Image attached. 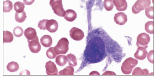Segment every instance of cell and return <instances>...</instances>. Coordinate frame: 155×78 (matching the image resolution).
<instances>
[{
    "label": "cell",
    "instance_id": "33",
    "mask_svg": "<svg viewBox=\"0 0 155 78\" xmlns=\"http://www.w3.org/2000/svg\"><path fill=\"white\" fill-rule=\"evenodd\" d=\"M35 0H24V2L26 5L32 4L35 2Z\"/></svg>",
    "mask_w": 155,
    "mask_h": 78
},
{
    "label": "cell",
    "instance_id": "9",
    "mask_svg": "<svg viewBox=\"0 0 155 78\" xmlns=\"http://www.w3.org/2000/svg\"><path fill=\"white\" fill-rule=\"evenodd\" d=\"M46 71L48 75H58V69L53 62L49 61L46 62L45 65Z\"/></svg>",
    "mask_w": 155,
    "mask_h": 78
},
{
    "label": "cell",
    "instance_id": "20",
    "mask_svg": "<svg viewBox=\"0 0 155 78\" xmlns=\"http://www.w3.org/2000/svg\"><path fill=\"white\" fill-rule=\"evenodd\" d=\"M74 69L71 66L67 67L63 70H61L59 73V75H74Z\"/></svg>",
    "mask_w": 155,
    "mask_h": 78
},
{
    "label": "cell",
    "instance_id": "17",
    "mask_svg": "<svg viewBox=\"0 0 155 78\" xmlns=\"http://www.w3.org/2000/svg\"><path fill=\"white\" fill-rule=\"evenodd\" d=\"M68 61V58L67 56L63 55L58 56L56 59V63L61 67L64 66L66 64Z\"/></svg>",
    "mask_w": 155,
    "mask_h": 78
},
{
    "label": "cell",
    "instance_id": "2",
    "mask_svg": "<svg viewBox=\"0 0 155 78\" xmlns=\"http://www.w3.org/2000/svg\"><path fill=\"white\" fill-rule=\"evenodd\" d=\"M138 63V61L132 58H127L123 62L121 67L122 73L126 75L130 74Z\"/></svg>",
    "mask_w": 155,
    "mask_h": 78
},
{
    "label": "cell",
    "instance_id": "4",
    "mask_svg": "<svg viewBox=\"0 0 155 78\" xmlns=\"http://www.w3.org/2000/svg\"><path fill=\"white\" fill-rule=\"evenodd\" d=\"M50 5L54 13L60 17H64L65 11L64 9L62 0H50Z\"/></svg>",
    "mask_w": 155,
    "mask_h": 78
},
{
    "label": "cell",
    "instance_id": "7",
    "mask_svg": "<svg viewBox=\"0 0 155 78\" xmlns=\"http://www.w3.org/2000/svg\"><path fill=\"white\" fill-rule=\"evenodd\" d=\"M70 36L73 40L79 41L82 40L84 35V32L81 29L74 27L70 31Z\"/></svg>",
    "mask_w": 155,
    "mask_h": 78
},
{
    "label": "cell",
    "instance_id": "24",
    "mask_svg": "<svg viewBox=\"0 0 155 78\" xmlns=\"http://www.w3.org/2000/svg\"><path fill=\"white\" fill-rule=\"evenodd\" d=\"M13 5L12 2L9 0L3 2V11L5 13H9L13 9Z\"/></svg>",
    "mask_w": 155,
    "mask_h": 78
},
{
    "label": "cell",
    "instance_id": "28",
    "mask_svg": "<svg viewBox=\"0 0 155 78\" xmlns=\"http://www.w3.org/2000/svg\"><path fill=\"white\" fill-rule=\"evenodd\" d=\"M54 47L50 48L46 52V56L48 58L51 59L55 58L57 56L54 51Z\"/></svg>",
    "mask_w": 155,
    "mask_h": 78
},
{
    "label": "cell",
    "instance_id": "26",
    "mask_svg": "<svg viewBox=\"0 0 155 78\" xmlns=\"http://www.w3.org/2000/svg\"><path fill=\"white\" fill-rule=\"evenodd\" d=\"M14 7L15 10L17 13L22 12L24 11L25 7V4L20 2H15Z\"/></svg>",
    "mask_w": 155,
    "mask_h": 78
},
{
    "label": "cell",
    "instance_id": "25",
    "mask_svg": "<svg viewBox=\"0 0 155 78\" xmlns=\"http://www.w3.org/2000/svg\"><path fill=\"white\" fill-rule=\"evenodd\" d=\"M154 22L153 21H149L146 23L145 29L147 33L150 34L154 33Z\"/></svg>",
    "mask_w": 155,
    "mask_h": 78
},
{
    "label": "cell",
    "instance_id": "15",
    "mask_svg": "<svg viewBox=\"0 0 155 78\" xmlns=\"http://www.w3.org/2000/svg\"><path fill=\"white\" fill-rule=\"evenodd\" d=\"M77 17V14L74 10L69 9L65 11L64 18L67 21L73 22L75 20Z\"/></svg>",
    "mask_w": 155,
    "mask_h": 78
},
{
    "label": "cell",
    "instance_id": "8",
    "mask_svg": "<svg viewBox=\"0 0 155 78\" xmlns=\"http://www.w3.org/2000/svg\"><path fill=\"white\" fill-rule=\"evenodd\" d=\"M28 41L29 49L32 52L36 53L41 51V46L39 41L38 38Z\"/></svg>",
    "mask_w": 155,
    "mask_h": 78
},
{
    "label": "cell",
    "instance_id": "23",
    "mask_svg": "<svg viewBox=\"0 0 155 78\" xmlns=\"http://www.w3.org/2000/svg\"><path fill=\"white\" fill-rule=\"evenodd\" d=\"M68 58V64L70 66L75 67L77 64V60L73 54L70 53L67 56Z\"/></svg>",
    "mask_w": 155,
    "mask_h": 78
},
{
    "label": "cell",
    "instance_id": "11",
    "mask_svg": "<svg viewBox=\"0 0 155 78\" xmlns=\"http://www.w3.org/2000/svg\"><path fill=\"white\" fill-rule=\"evenodd\" d=\"M58 24L55 20H48L45 24V28L50 33H55L58 30Z\"/></svg>",
    "mask_w": 155,
    "mask_h": 78
},
{
    "label": "cell",
    "instance_id": "10",
    "mask_svg": "<svg viewBox=\"0 0 155 78\" xmlns=\"http://www.w3.org/2000/svg\"><path fill=\"white\" fill-rule=\"evenodd\" d=\"M114 20L116 24L123 26L127 21V16L124 13L119 12L115 14Z\"/></svg>",
    "mask_w": 155,
    "mask_h": 78
},
{
    "label": "cell",
    "instance_id": "12",
    "mask_svg": "<svg viewBox=\"0 0 155 78\" xmlns=\"http://www.w3.org/2000/svg\"><path fill=\"white\" fill-rule=\"evenodd\" d=\"M147 54L148 52L145 48L142 46H139L134 56L137 59L143 60L146 58Z\"/></svg>",
    "mask_w": 155,
    "mask_h": 78
},
{
    "label": "cell",
    "instance_id": "30",
    "mask_svg": "<svg viewBox=\"0 0 155 78\" xmlns=\"http://www.w3.org/2000/svg\"><path fill=\"white\" fill-rule=\"evenodd\" d=\"M13 33L15 36L20 37L24 34V30L21 27L17 26L14 28Z\"/></svg>",
    "mask_w": 155,
    "mask_h": 78
},
{
    "label": "cell",
    "instance_id": "19",
    "mask_svg": "<svg viewBox=\"0 0 155 78\" xmlns=\"http://www.w3.org/2000/svg\"><path fill=\"white\" fill-rule=\"evenodd\" d=\"M27 18V15L24 11L21 13H16L15 15V20L17 22L22 23L24 22Z\"/></svg>",
    "mask_w": 155,
    "mask_h": 78
},
{
    "label": "cell",
    "instance_id": "6",
    "mask_svg": "<svg viewBox=\"0 0 155 78\" xmlns=\"http://www.w3.org/2000/svg\"><path fill=\"white\" fill-rule=\"evenodd\" d=\"M149 35L145 33L139 34L137 38V46H142L146 49L148 47V44L150 41Z\"/></svg>",
    "mask_w": 155,
    "mask_h": 78
},
{
    "label": "cell",
    "instance_id": "27",
    "mask_svg": "<svg viewBox=\"0 0 155 78\" xmlns=\"http://www.w3.org/2000/svg\"><path fill=\"white\" fill-rule=\"evenodd\" d=\"M104 3L105 8L107 11H110L113 9L114 7L113 0H104Z\"/></svg>",
    "mask_w": 155,
    "mask_h": 78
},
{
    "label": "cell",
    "instance_id": "18",
    "mask_svg": "<svg viewBox=\"0 0 155 78\" xmlns=\"http://www.w3.org/2000/svg\"><path fill=\"white\" fill-rule=\"evenodd\" d=\"M14 37L10 31H4L3 33V43H10L13 40Z\"/></svg>",
    "mask_w": 155,
    "mask_h": 78
},
{
    "label": "cell",
    "instance_id": "21",
    "mask_svg": "<svg viewBox=\"0 0 155 78\" xmlns=\"http://www.w3.org/2000/svg\"><path fill=\"white\" fill-rule=\"evenodd\" d=\"M7 69L11 72H14L18 71L19 68V65L17 62L14 61L9 62L7 66Z\"/></svg>",
    "mask_w": 155,
    "mask_h": 78
},
{
    "label": "cell",
    "instance_id": "31",
    "mask_svg": "<svg viewBox=\"0 0 155 78\" xmlns=\"http://www.w3.org/2000/svg\"><path fill=\"white\" fill-rule=\"evenodd\" d=\"M48 20L43 19L42 20L40 21L39 22L38 27L41 30H44L46 29L45 28V24Z\"/></svg>",
    "mask_w": 155,
    "mask_h": 78
},
{
    "label": "cell",
    "instance_id": "1",
    "mask_svg": "<svg viewBox=\"0 0 155 78\" xmlns=\"http://www.w3.org/2000/svg\"><path fill=\"white\" fill-rule=\"evenodd\" d=\"M115 42L102 28L92 30L87 37L83 62L87 65L102 62L117 50L118 44Z\"/></svg>",
    "mask_w": 155,
    "mask_h": 78
},
{
    "label": "cell",
    "instance_id": "29",
    "mask_svg": "<svg viewBox=\"0 0 155 78\" xmlns=\"http://www.w3.org/2000/svg\"><path fill=\"white\" fill-rule=\"evenodd\" d=\"M145 9L146 16L151 19H153V7L151 6Z\"/></svg>",
    "mask_w": 155,
    "mask_h": 78
},
{
    "label": "cell",
    "instance_id": "34",
    "mask_svg": "<svg viewBox=\"0 0 155 78\" xmlns=\"http://www.w3.org/2000/svg\"><path fill=\"white\" fill-rule=\"evenodd\" d=\"M103 75H116V74L114 72L111 71H106L105 72Z\"/></svg>",
    "mask_w": 155,
    "mask_h": 78
},
{
    "label": "cell",
    "instance_id": "14",
    "mask_svg": "<svg viewBox=\"0 0 155 78\" xmlns=\"http://www.w3.org/2000/svg\"><path fill=\"white\" fill-rule=\"evenodd\" d=\"M24 34L28 41L34 40L38 37L35 29L32 28H28L25 31Z\"/></svg>",
    "mask_w": 155,
    "mask_h": 78
},
{
    "label": "cell",
    "instance_id": "32",
    "mask_svg": "<svg viewBox=\"0 0 155 78\" xmlns=\"http://www.w3.org/2000/svg\"><path fill=\"white\" fill-rule=\"evenodd\" d=\"M147 59L152 64H153V50L150 51L147 55Z\"/></svg>",
    "mask_w": 155,
    "mask_h": 78
},
{
    "label": "cell",
    "instance_id": "22",
    "mask_svg": "<svg viewBox=\"0 0 155 78\" xmlns=\"http://www.w3.org/2000/svg\"><path fill=\"white\" fill-rule=\"evenodd\" d=\"M149 71L146 69L142 70L140 68L137 67L134 70L132 75H148Z\"/></svg>",
    "mask_w": 155,
    "mask_h": 78
},
{
    "label": "cell",
    "instance_id": "5",
    "mask_svg": "<svg viewBox=\"0 0 155 78\" xmlns=\"http://www.w3.org/2000/svg\"><path fill=\"white\" fill-rule=\"evenodd\" d=\"M151 0H137L132 8V11L135 14L144 10L151 4Z\"/></svg>",
    "mask_w": 155,
    "mask_h": 78
},
{
    "label": "cell",
    "instance_id": "13",
    "mask_svg": "<svg viewBox=\"0 0 155 78\" xmlns=\"http://www.w3.org/2000/svg\"><path fill=\"white\" fill-rule=\"evenodd\" d=\"M114 5L118 11H124L127 8V3L126 0H113Z\"/></svg>",
    "mask_w": 155,
    "mask_h": 78
},
{
    "label": "cell",
    "instance_id": "16",
    "mask_svg": "<svg viewBox=\"0 0 155 78\" xmlns=\"http://www.w3.org/2000/svg\"><path fill=\"white\" fill-rule=\"evenodd\" d=\"M40 42L41 44L45 47H50L52 44V39L50 35H45L41 37Z\"/></svg>",
    "mask_w": 155,
    "mask_h": 78
},
{
    "label": "cell",
    "instance_id": "3",
    "mask_svg": "<svg viewBox=\"0 0 155 78\" xmlns=\"http://www.w3.org/2000/svg\"><path fill=\"white\" fill-rule=\"evenodd\" d=\"M69 42L68 39L63 38L58 41L57 45L54 48V52L57 55L65 54L69 49Z\"/></svg>",
    "mask_w": 155,
    "mask_h": 78
}]
</instances>
